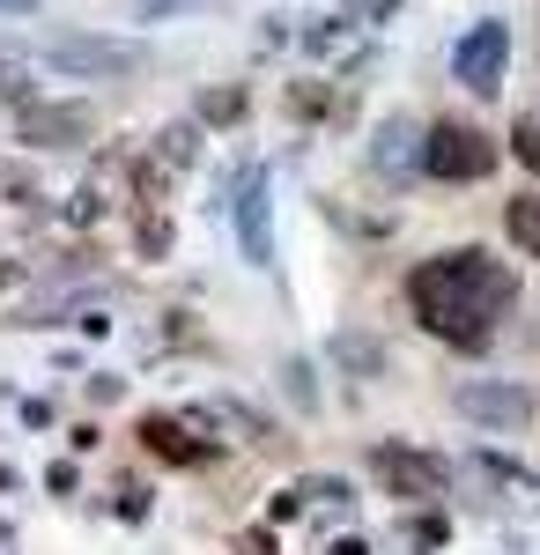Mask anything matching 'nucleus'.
<instances>
[{
    "label": "nucleus",
    "instance_id": "nucleus-21",
    "mask_svg": "<svg viewBox=\"0 0 540 555\" xmlns=\"http://www.w3.org/2000/svg\"><path fill=\"white\" fill-rule=\"evenodd\" d=\"M0 15H38V0H0Z\"/></svg>",
    "mask_w": 540,
    "mask_h": 555
},
{
    "label": "nucleus",
    "instance_id": "nucleus-20",
    "mask_svg": "<svg viewBox=\"0 0 540 555\" xmlns=\"http://www.w3.org/2000/svg\"><path fill=\"white\" fill-rule=\"evenodd\" d=\"M237 555H274V533H245V541H237Z\"/></svg>",
    "mask_w": 540,
    "mask_h": 555
},
{
    "label": "nucleus",
    "instance_id": "nucleus-13",
    "mask_svg": "<svg viewBox=\"0 0 540 555\" xmlns=\"http://www.w3.org/2000/svg\"><path fill=\"white\" fill-rule=\"evenodd\" d=\"M511 156H518V164L540 178V112H526V119L511 127Z\"/></svg>",
    "mask_w": 540,
    "mask_h": 555
},
{
    "label": "nucleus",
    "instance_id": "nucleus-22",
    "mask_svg": "<svg viewBox=\"0 0 540 555\" xmlns=\"http://www.w3.org/2000/svg\"><path fill=\"white\" fill-rule=\"evenodd\" d=\"M0 489H15V467H0Z\"/></svg>",
    "mask_w": 540,
    "mask_h": 555
},
{
    "label": "nucleus",
    "instance_id": "nucleus-11",
    "mask_svg": "<svg viewBox=\"0 0 540 555\" xmlns=\"http://www.w3.org/2000/svg\"><path fill=\"white\" fill-rule=\"evenodd\" d=\"M503 222H511V245L540 259V193H518V201L503 208Z\"/></svg>",
    "mask_w": 540,
    "mask_h": 555
},
{
    "label": "nucleus",
    "instance_id": "nucleus-1",
    "mask_svg": "<svg viewBox=\"0 0 540 555\" xmlns=\"http://www.w3.org/2000/svg\"><path fill=\"white\" fill-rule=\"evenodd\" d=\"M408 297H415L422 326L452 348H489L497 319L518 297V274L489 253H445V259H422L408 274Z\"/></svg>",
    "mask_w": 540,
    "mask_h": 555
},
{
    "label": "nucleus",
    "instance_id": "nucleus-8",
    "mask_svg": "<svg viewBox=\"0 0 540 555\" xmlns=\"http://www.w3.org/2000/svg\"><path fill=\"white\" fill-rule=\"evenodd\" d=\"M15 141H30V149H82L89 141V112L82 104H23Z\"/></svg>",
    "mask_w": 540,
    "mask_h": 555
},
{
    "label": "nucleus",
    "instance_id": "nucleus-18",
    "mask_svg": "<svg viewBox=\"0 0 540 555\" xmlns=\"http://www.w3.org/2000/svg\"><path fill=\"white\" fill-rule=\"evenodd\" d=\"M393 8H400V0H348V15H356V23H385Z\"/></svg>",
    "mask_w": 540,
    "mask_h": 555
},
{
    "label": "nucleus",
    "instance_id": "nucleus-14",
    "mask_svg": "<svg viewBox=\"0 0 540 555\" xmlns=\"http://www.w3.org/2000/svg\"><path fill=\"white\" fill-rule=\"evenodd\" d=\"M340 363H356V371H377V363H385V348L363 341V334H340Z\"/></svg>",
    "mask_w": 540,
    "mask_h": 555
},
{
    "label": "nucleus",
    "instance_id": "nucleus-5",
    "mask_svg": "<svg viewBox=\"0 0 540 555\" xmlns=\"http://www.w3.org/2000/svg\"><path fill=\"white\" fill-rule=\"evenodd\" d=\"M452 400H459V415H466V423H481V429H526V423H533V392H526V385L466 378Z\"/></svg>",
    "mask_w": 540,
    "mask_h": 555
},
{
    "label": "nucleus",
    "instance_id": "nucleus-10",
    "mask_svg": "<svg viewBox=\"0 0 540 555\" xmlns=\"http://www.w3.org/2000/svg\"><path fill=\"white\" fill-rule=\"evenodd\" d=\"M141 444H149L156 460H170V467H201V460H215V444L193 437L178 415H149V423H141Z\"/></svg>",
    "mask_w": 540,
    "mask_h": 555
},
{
    "label": "nucleus",
    "instance_id": "nucleus-12",
    "mask_svg": "<svg viewBox=\"0 0 540 555\" xmlns=\"http://www.w3.org/2000/svg\"><path fill=\"white\" fill-rule=\"evenodd\" d=\"M201 119H208V127L245 119V89H201Z\"/></svg>",
    "mask_w": 540,
    "mask_h": 555
},
{
    "label": "nucleus",
    "instance_id": "nucleus-16",
    "mask_svg": "<svg viewBox=\"0 0 540 555\" xmlns=\"http://www.w3.org/2000/svg\"><path fill=\"white\" fill-rule=\"evenodd\" d=\"M164 253H170V222L149 215V222H141V259H164Z\"/></svg>",
    "mask_w": 540,
    "mask_h": 555
},
{
    "label": "nucleus",
    "instance_id": "nucleus-9",
    "mask_svg": "<svg viewBox=\"0 0 540 555\" xmlns=\"http://www.w3.org/2000/svg\"><path fill=\"white\" fill-rule=\"evenodd\" d=\"M371 164L385 178H422V127L415 119H385L371 141Z\"/></svg>",
    "mask_w": 540,
    "mask_h": 555
},
{
    "label": "nucleus",
    "instance_id": "nucleus-3",
    "mask_svg": "<svg viewBox=\"0 0 540 555\" xmlns=\"http://www.w3.org/2000/svg\"><path fill=\"white\" fill-rule=\"evenodd\" d=\"M503 67H511V30H503V23H474V30L452 44V75H459V89H474V96H497Z\"/></svg>",
    "mask_w": 540,
    "mask_h": 555
},
{
    "label": "nucleus",
    "instance_id": "nucleus-17",
    "mask_svg": "<svg viewBox=\"0 0 540 555\" xmlns=\"http://www.w3.org/2000/svg\"><path fill=\"white\" fill-rule=\"evenodd\" d=\"M112 512H119V518H149V489H141V481H119Z\"/></svg>",
    "mask_w": 540,
    "mask_h": 555
},
{
    "label": "nucleus",
    "instance_id": "nucleus-7",
    "mask_svg": "<svg viewBox=\"0 0 540 555\" xmlns=\"http://www.w3.org/2000/svg\"><path fill=\"white\" fill-rule=\"evenodd\" d=\"M371 474L393 496H445V467L429 452H408V444H371Z\"/></svg>",
    "mask_w": 540,
    "mask_h": 555
},
{
    "label": "nucleus",
    "instance_id": "nucleus-19",
    "mask_svg": "<svg viewBox=\"0 0 540 555\" xmlns=\"http://www.w3.org/2000/svg\"><path fill=\"white\" fill-rule=\"evenodd\" d=\"M44 489H52V496H75V467H67V460H60V467L44 474Z\"/></svg>",
    "mask_w": 540,
    "mask_h": 555
},
{
    "label": "nucleus",
    "instance_id": "nucleus-4",
    "mask_svg": "<svg viewBox=\"0 0 540 555\" xmlns=\"http://www.w3.org/2000/svg\"><path fill=\"white\" fill-rule=\"evenodd\" d=\"M133 44H112V38H52L44 44V67H60V75H89V82H119L133 75Z\"/></svg>",
    "mask_w": 540,
    "mask_h": 555
},
{
    "label": "nucleus",
    "instance_id": "nucleus-15",
    "mask_svg": "<svg viewBox=\"0 0 540 555\" xmlns=\"http://www.w3.org/2000/svg\"><path fill=\"white\" fill-rule=\"evenodd\" d=\"M164 156H170V164H193V156H201V133H193V127H170L164 133Z\"/></svg>",
    "mask_w": 540,
    "mask_h": 555
},
{
    "label": "nucleus",
    "instance_id": "nucleus-6",
    "mask_svg": "<svg viewBox=\"0 0 540 555\" xmlns=\"http://www.w3.org/2000/svg\"><path fill=\"white\" fill-rule=\"evenodd\" d=\"M237 245L252 267H274V201H267V171L252 164L237 178Z\"/></svg>",
    "mask_w": 540,
    "mask_h": 555
},
{
    "label": "nucleus",
    "instance_id": "nucleus-2",
    "mask_svg": "<svg viewBox=\"0 0 540 555\" xmlns=\"http://www.w3.org/2000/svg\"><path fill=\"white\" fill-rule=\"evenodd\" d=\"M489 164H497V141L459 119L422 133V178H437V185H474V178H489Z\"/></svg>",
    "mask_w": 540,
    "mask_h": 555
}]
</instances>
